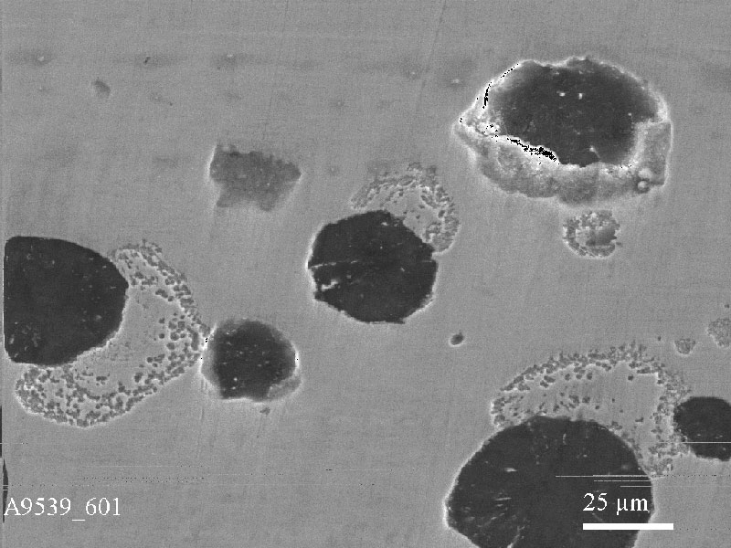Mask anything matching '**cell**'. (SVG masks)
<instances>
[{
  "label": "cell",
  "instance_id": "obj_1",
  "mask_svg": "<svg viewBox=\"0 0 731 548\" xmlns=\"http://www.w3.org/2000/svg\"><path fill=\"white\" fill-rule=\"evenodd\" d=\"M6 351L16 362L58 364L104 345L120 330L129 282L77 243L16 236L4 248Z\"/></svg>",
  "mask_w": 731,
  "mask_h": 548
},
{
  "label": "cell",
  "instance_id": "obj_2",
  "mask_svg": "<svg viewBox=\"0 0 731 548\" xmlns=\"http://www.w3.org/2000/svg\"><path fill=\"white\" fill-rule=\"evenodd\" d=\"M435 251L386 210L326 223L307 259L313 297L361 323L403 324L432 300L439 270Z\"/></svg>",
  "mask_w": 731,
  "mask_h": 548
},
{
  "label": "cell",
  "instance_id": "obj_3",
  "mask_svg": "<svg viewBox=\"0 0 731 548\" xmlns=\"http://www.w3.org/2000/svg\"><path fill=\"white\" fill-rule=\"evenodd\" d=\"M203 371L222 399L278 400L301 383L299 358L290 339L257 319L220 321L210 333Z\"/></svg>",
  "mask_w": 731,
  "mask_h": 548
},
{
  "label": "cell",
  "instance_id": "obj_4",
  "mask_svg": "<svg viewBox=\"0 0 731 548\" xmlns=\"http://www.w3.org/2000/svg\"><path fill=\"white\" fill-rule=\"evenodd\" d=\"M52 58L50 52L46 50H22L20 52H14L10 55L9 59L16 63H26L32 65H43Z\"/></svg>",
  "mask_w": 731,
  "mask_h": 548
},
{
  "label": "cell",
  "instance_id": "obj_5",
  "mask_svg": "<svg viewBox=\"0 0 731 548\" xmlns=\"http://www.w3.org/2000/svg\"><path fill=\"white\" fill-rule=\"evenodd\" d=\"M132 63L144 68L160 67L168 62L164 55H137L132 58Z\"/></svg>",
  "mask_w": 731,
  "mask_h": 548
}]
</instances>
